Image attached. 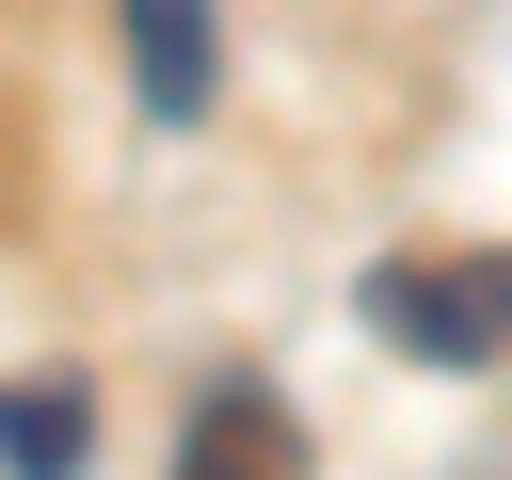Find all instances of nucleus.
I'll list each match as a JSON object with an SVG mask.
<instances>
[{
  "label": "nucleus",
  "instance_id": "20e7f679",
  "mask_svg": "<svg viewBox=\"0 0 512 480\" xmlns=\"http://www.w3.org/2000/svg\"><path fill=\"white\" fill-rule=\"evenodd\" d=\"M80 448H96L80 384H0V480H80Z\"/></svg>",
  "mask_w": 512,
  "mask_h": 480
},
{
  "label": "nucleus",
  "instance_id": "f257e3e1",
  "mask_svg": "<svg viewBox=\"0 0 512 480\" xmlns=\"http://www.w3.org/2000/svg\"><path fill=\"white\" fill-rule=\"evenodd\" d=\"M368 320L416 368H496L512 352V256H448V272H368Z\"/></svg>",
  "mask_w": 512,
  "mask_h": 480
},
{
  "label": "nucleus",
  "instance_id": "f03ea898",
  "mask_svg": "<svg viewBox=\"0 0 512 480\" xmlns=\"http://www.w3.org/2000/svg\"><path fill=\"white\" fill-rule=\"evenodd\" d=\"M176 480H304V416L272 384H208L176 432Z\"/></svg>",
  "mask_w": 512,
  "mask_h": 480
},
{
  "label": "nucleus",
  "instance_id": "7ed1b4c3",
  "mask_svg": "<svg viewBox=\"0 0 512 480\" xmlns=\"http://www.w3.org/2000/svg\"><path fill=\"white\" fill-rule=\"evenodd\" d=\"M112 16H128V96L160 128H192L208 112V0H112Z\"/></svg>",
  "mask_w": 512,
  "mask_h": 480
}]
</instances>
